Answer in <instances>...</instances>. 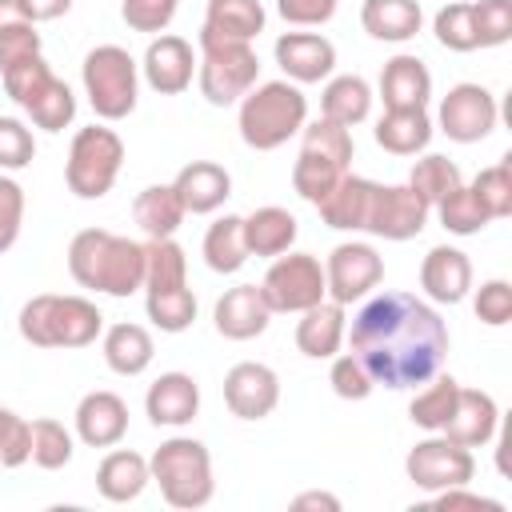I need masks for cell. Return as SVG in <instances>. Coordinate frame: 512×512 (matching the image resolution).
<instances>
[{"label":"cell","instance_id":"1","mask_svg":"<svg viewBox=\"0 0 512 512\" xmlns=\"http://www.w3.org/2000/svg\"><path fill=\"white\" fill-rule=\"evenodd\" d=\"M368 376L384 388H416L444 368L448 324L440 312L412 292L364 296L352 328L344 332Z\"/></svg>","mask_w":512,"mask_h":512},{"label":"cell","instance_id":"2","mask_svg":"<svg viewBox=\"0 0 512 512\" xmlns=\"http://www.w3.org/2000/svg\"><path fill=\"white\" fill-rule=\"evenodd\" d=\"M68 272L80 288L104 296H132L144 288V244L108 228H84L68 244Z\"/></svg>","mask_w":512,"mask_h":512},{"label":"cell","instance_id":"3","mask_svg":"<svg viewBox=\"0 0 512 512\" xmlns=\"http://www.w3.org/2000/svg\"><path fill=\"white\" fill-rule=\"evenodd\" d=\"M304 124H308V96L292 80H264L240 96L236 128L240 140L256 152H272L288 144Z\"/></svg>","mask_w":512,"mask_h":512},{"label":"cell","instance_id":"4","mask_svg":"<svg viewBox=\"0 0 512 512\" xmlns=\"http://www.w3.org/2000/svg\"><path fill=\"white\" fill-rule=\"evenodd\" d=\"M20 336L32 348H88L104 332V316L88 296H32L20 316Z\"/></svg>","mask_w":512,"mask_h":512},{"label":"cell","instance_id":"5","mask_svg":"<svg viewBox=\"0 0 512 512\" xmlns=\"http://www.w3.org/2000/svg\"><path fill=\"white\" fill-rule=\"evenodd\" d=\"M352 156H356V144H352V132L344 124H332V120H312L300 128V152H296V164H292V188L300 200L308 204H320L336 180L344 172H352Z\"/></svg>","mask_w":512,"mask_h":512},{"label":"cell","instance_id":"6","mask_svg":"<svg viewBox=\"0 0 512 512\" xmlns=\"http://www.w3.org/2000/svg\"><path fill=\"white\" fill-rule=\"evenodd\" d=\"M148 472L152 480L160 484V496L172 504V508H204L216 492V480H212V456L200 440L192 436H172L164 440L152 460H148Z\"/></svg>","mask_w":512,"mask_h":512},{"label":"cell","instance_id":"7","mask_svg":"<svg viewBox=\"0 0 512 512\" xmlns=\"http://www.w3.org/2000/svg\"><path fill=\"white\" fill-rule=\"evenodd\" d=\"M84 96L100 120H124L140 100V64L120 44H96L80 64Z\"/></svg>","mask_w":512,"mask_h":512},{"label":"cell","instance_id":"8","mask_svg":"<svg viewBox=\"0 0 512 512\" xmlns=\"http://www.w3.org/2000/svg\"><path fill=\"white\" fill-rule=\"evenodd\" d=\"M124 168V140L108 124H88L72 136L68 160H64V184L80 200H100L112 192L116 176Z\"/></svg>","mask_w":512,"mask_h":512},{"label":"cell","instance_id":"9","mask_svg":"<svg viewBox=\"0 0 512 512\" xmlns=\"http://www.w3.org/2000/svg\"><path fill=\"white\" fill-rule=\"evenodd\" d=\"M196 84L200 96L216 108L240 104V96L260 84V60L252 44L236 40H200V60H196Z\"/></svg>","mask_w":512,"mask_h":512},{"label":"cell","instance_id":"10","mask_svg":"<svg viewBox=\"0 0 512 512\" xmlns=\"http://www.w3.org/2000/svg\"><path fill=\"white\" fill-rule=\"evenodd\" d=\"M260 296L272 312H304L312 304H320L328 296L324 288V264L312 252H280L272 256L264 280H260Z\"/></svg>","mask_w":512,"mask_h":512},{"label":"cell","instance_id":"11","mask_svg":"<svg viewBox=\"0 0 512 512\" xmlns=\"http://www.w3.org/2000/svg\"><path fill=\"white\" fill-rule=\"evenodd\" d=\"M404 472L420 492H444V488L468 484L476 476V456H472V448H464L440 432H428L424 440H416L408 448Z\"/></svg>","mask_w":512,"mask_h":512},{"label":"cell","instance_id":"12","mask_svg":"<svg viewBox=\"0 0 512 512\" xmlns=\"http://www.w3.org/2000/svg\"><path fill=\"white\" fill-rule=\"evenodd\" d=\"M384 280V260L372 244L364 240H344L328 252L324 260V288H328V300L336 304H356L364 296H372Z\"/></svg>","mask_w":512,"mask_h":512},{"label":"cell","instance_id":"13","mask_svg":"<svg viewBox=\"0 0 512 512\" xmlns=\"http://www.w3.org/2000/svg\"><path fill=\"white\" fill-rule=\"evenodd\" d=\"M496 120H500V104L496 96L484 88V84H452L448 96L440 100V112H436V124L448 140L456 144H480L496 132Z\"/></svg>","mask_w":512,"mask_h":512},{"label":"cell","instance_id":"14","mask_svg":"<svg viewBox=\"0 0 512 512\" xmlns=\"http://www.w3.org/2000/svg\"><path fill=\"white\" fill-rule=\"evenodd\" d=\"M428 216H432V208L408 184H376L364 232L380 236V240H412L424 232Z\"/></svg>","mask_w":512,"mask_h":512},{"label":"cell","instance_id":"15","mask_svg":"<svg viewBox=\"0 0 512 512\" xmlns=\"http://www.w3.org/2000/svg\"><path fill=\"white\" fill-rule=\"evenodd\" d=\"M224 404L240 420H264L280 404V376L260 360H240L224 372Z\"/></svg>","mask_w":512,"mask_h":512},{"label":"cell","instance_id":"16","mask_svg":"<svg viewBox=\"0 0 512 512\" xmlns=\"http://www.w3.org/2000/svg\"><path fill=\"white\" fill-rule=\"evenodd\" d=\"M140 76L152 92L160 96H180L192 76H196V52L184 36H172V32H160L148 40L144 48V60H140Z\"/></svg>","mask_w":512,"mask_h":512},{"label":"cell","instance_id":"17","mask_svg":"<svg viewBox=\"0 0 512 512\" xmlns=\"http://www.w3.org/2000/svg\"><path fill=\"white\" fill-rule=\"evenodd\" d=\"M272 52L284 80L292 84H320L336 68V44L320 32H284Z\"/></svg>","mask_w":512,"mask_h":512},{"label":"cell","instance_id":"18","mask_svg":"<svg viewBox=\"0 0 512 512\" xmlns=\"http://www.w3.org/2000/svg\"><path fill=\"white\" fill-rule=\"evenodd\" d=\"M72 420H76V440L88 448H116L128 436V404L108 388L84 392Z\"/></svg>","mask_w":512,"mask_h":512},{"label":"cell","instance_id":"19","mask_svg":"<svg viewBox=\"0 0 512 512\" xmlns=\"http://www.w3.org/2000/svg\"><path fill=\"white\" fill-rule=\"evenodd\" d=\"M144 412L156 428H184L200 412V384L188 372H160L144 392Z\"/></svg>","mask_w":512,"mask_h":512},{"label":"cell","instance_id":"20","mask_svg":"<svg viewBox=\"0 0 512 512\" xmlns=\"http://www.w3.org/2000/svg\"><path fill=\"white\" fill-rule=\"evenodd\" d=\"M496 428H500V408H496V400H492L488 392H480V388H464V384H460L456 404H452V412H448L440 436H448V440H456V444H464V448H484V444H492Z\"/></svg>","mask_w":512,"mask_h":512},{"label":"cell","instance_id":"21","mask_svg":"<svg viewBox=\"0 0 512 512\" xmlns=\"http://www.w3.org/2000/svg\"><path fill=\"white\" fill-rule=\"evenodd\" d=\"M420 288L432 304H460L472 288V260L452 244L428 248L420 260Z\"/></svg>","mask_w":512,"mask_h":512},{"label":"cell","instance_id":"22","mask_svg":"<svg viewBox=\"0 0 512 512\" xmlns=\"http://www.w3.org/2000/svg\"><path fill=\"white\" fill-rule=\"evenodd\" d=\"M212 320H216V332L224 340H256L268 320H272V308L264 304L260 296V284H236L228 288L216 308H212Z\"/></svg>","mask_w":512,"mask_h":512},{"label":"cell","instance_id":"23","mask_svg":"<svg viewBox=\"0 0 512 512\" xmlns=\"http://www.w3.org/2000/svg\"><path fill=\"white\" fill-rule=\"evenodd\" d=\"M172 188H176L188 216H208V212L224 208V200L232 196V176L216 160H192L176 172Z\"/></svg>","mask_w":512,"mask_h":512},{"label":"cell","instance_id":"24","mask_svg":"<svg viewBox=\"0 0 512 512\" xmlns=\"http://www.w3.org/2000/svg\"><path fill=\"white\" fill-rule=\"evenodd\" d=\"M372 196H376V180L356 176V172H344V176L336 180V188L316 204V212H320V220H324L328 228L364 232L368 212H372Z\"/></svg>","mask_w":512,"mask_h":512},{"label":"cell","instance_id":"25","mask_svg":"<svg viewBox=\"0 0 512 512\" xmlns=\"http://www.w3.org/2000/svg\"><path fill=\"white\" fill-rule=\"evenodd\" d=\"M344 332H348L344 304L324 296L320 304L300 312V320H296V348L308 360H332L340 352V344H344Z\"/></svg>","mask_w":512,"mask_h":512},{"label":"cell","instance_id":"26","mask_svg":"<svg viewBox=\"0 0 512 512\" xmlns=\"http://www.w3.org/2000/svg\"><path fill=\"white\" fill-rule=\"evenodd\" d=\"M380 100L384 108H428L432 100V72L420 56H392L380 72Z\"/></svg>","mask_w":512,"mask_h":512},{"label":"cell","instance_id":"27","mask_svg":"<svg viewBox=\"0 0 512 512\" xmlns=\"http://www.w3.org/2000/svg\"><path fill=\"white\" fill-rule=\"evenodd\" d=\"M264 4L260 0H208L200 40H236L252 44L264 32Z\"/></svg>","mask_w":512,"mask_h":512},{"label":"cell","instance_id":"28","mask_svg":"<svg viewBox=\"0 0 512 512\" xmlns=\"http://www.w3.org/2000/svg\"><path fill=\"white\" fill-rule=\"evenodd\" d=\"M148 480H152L148 460L140 452H132V448H112L96 464V492L108 504H132L148 488Z\"/></svg>","mask_w":512,"mask_h":512},{"label":"cell","instance_id":"29","mask_svg":"<svg viewBox=\"0 0 512 512\" xmlns=\"http://www.w3.org/2000/svg\"><path fill=\"white\" fill-rule=\"evenodd\" d=\"M372 136L392 156H420L432 140V116L428 108H384Z\"/></svg>","mask_w":512,"mask_h":512},{"label":"cell","instance_id":"30","mask_svg":"<svg viewBox=\"0 0 512 512\" xmlns=\"http://www.w3.org/2000/svg\"><path fill=\"white\" fill-rule=\"evenodd\" d=\"M100 352H104V364L116 372V376H140L152 356H156V344H152V332L144 324H112L100 332Z\"/></svg>","mask_w":512,"mask_h":512},{"label":"cell","instance_id":"31","mask_svg":"<svg viewBox=\"0 0 512 512\" xmlns=\"http://www.w3.org/2000/svg\"><path fill=\"white\" fill-rule=\"evenodd\" d=\"M296 236H300V224H296V216L288 212V208H280V204H264V208H256V212H248L244 216V244H248V256H280V252H288L292 244H296Z\"/></svg>","mask_w":512,"mask_h":512},{"label":"cell","instance_id":"32","mask_svg":"<svg viewBox=\"0 0 512 512\" xmlns=\"http://www.w3.org/2000/svg\"><path fill=\"white\" fill-rule=\"evenodd\" d=\"M360 24L372 40L404 44L420 32L424 12H420V0H364L360 4Z\"/></svg>","mask_w":512,"mask_h":512},{"label":"cell","instance_id":"33","mask_svg":"<svg viewBox=\"0 0 512 512\" xmlns=\"http://www.w3.org/2000/svg\"><path fill=\"white\" fill-rule=\"evenodd\" d=\"M372 112V84L364 76H328L324 92H320V116L344 128L364 124Z\"/></svg>","mask_w":512,"mask_h":512},{"label":"cell","instance_id":"34","mask_svg":"<svg viewBox=\"0 0 512 512\" xmlns=\"http://www.w3.org/2000/svg\"><path fill=\"white\" fill-rule=\"evenodd\" d=\"M184 204L176 196L172 184H148L136 200H132V220L140 224V232L148 240H160V236H176V228L184 224Z\"/></svg>","mask_w":512,"mask_h":512},{"label":"cell","instance_id":"35","mask_svg":"<svg viewBox=\"0 0 512 512\" xmlns=\"http://www.w3.org/2000/svg\"><path fill=\"white\" fill-rule=\"evenodd\" d=\"M248 260V244H244V216H220L216 224H208L204 232V264L220 276L240 272Z\"/></svg>","mask_w":512,"mask_h":512},{"label":"cell","instance_id":"36","mask_svg":"<svg viewBox=\"0 0 512 512\" xmlns=\"http://www.w3.org/2000/svg\"><path fill=\"white\" fill-rule=\"evenodd\" d=\"M180 284H188V256L176 244V236L144 240V292L180 288Z\"/></svg>","mask_w":512,"mask_h":512},{"label":"cell","instance_id":"37","mask_svg":"<svg viewBox=\"0 0 512 512\" xmlns=\"http://www.w3.org/2000/svg\"><path fill=\"white\" fill-rule=\"evenodd\" d=\"M456 392H460V380L436 372V376L424 380L420 392L412 396V404H408V420H412L416 428H424V432H440L444 420H448V412H452V404H456Z\"/></svg>","mask_w":512,"mask_h":512},{"label":"cell","instance_id":"38","mask_svg":"<svg viewBox=\"0 0 512 512\" xmlns=\"http://www.w3.org/2000/svg\"><path fill=\"white\" fill-rule=\"evenodd\" d=\"M464 184V176H460V168L448 160V156H436V152H428V156H420L416 164H412V172H408V188L428 204V208H436L452 188H460Z\"/></svg>","mask_w":512,"mask_h":512},{"label":"cell","instance_id":"39","mask_svg":"<svg viewBox=\"0 0 512 512\" xmlns=\"http://www.w3.org/2000/svg\"><path fill=\"white\" fill-rule=\"evenodd\" d=\"M144 312L160 332H184L196 320V292L188 284L180 288H160V292H144Z\"/></svg>","mask_w":512,"mask_h":512},{"label":"cell","instance_id":"40","mask_svg":"<svg viewBox=\"0 0 512 512\" xmlns=\"http://www.w3.org/2000/svg\"><path fill=\"white\" fill-rule=\"evenodd\" d=\"M72 452H76V436L60 420H52V416L32 420V464L36 468L60 472L72 464Z\"/></svg>","mask_w":512,"mask_h":512},{"label":"cell","instance_id":"41","mask_svg":"<svg viewBox=\"0 0 512 512\" xmlns=\"http://www.w3.org/2000/svg\"><path fill=\"white\" fill-rule=\"evenodd\" d=\"M24 112H28V120H32L36 128H44V132H64V128L76 120V96H72V88H68L60 76H52V80L40 88V96H36Z\"/></svg>","mask_w":512,"mask_h":512},{"label":"cell","instance_id":"42","mask_svg":"<svg viewBox=\"0 0 512 512\" xmlns=\"http://www.w3.org/2000/svg\"><path fill=\"white\" fill-rule=\"evenodd\" d=\"M436 216H440V224H444L452 236H476L480 228H488V224H492V216L480 208V200L472 196V188H468V184L452 188V192L436 204Z\"/></svg>","mask_w":512,"mask_h":512},{"label":"cell","instance_id":"43","mask_svg":"<svg viewBox=\"0 0 512 512\" xmlns=\"http://www.w3.org/2000/svg\"><path fill=\"white\" fill-rule=\"evenodd\" d=\"M468 188H472V196L480 200V208H484L492 220L512 216V164H508V160L480 168Z\"/></svg>","mask_w":512,"mask_h":512},{"label":"cell","instance_id":"44","mask_svg":"<svg viewBox=\"0 0 512 512\" xmlns=\"http://www.w3.org/2000/svg\"><path fill=\"white\" fill-rule=\"evenodd\" d=\"M432 32H436L440 48H448V52H476L480 48L476 44V24H472V4H464V0L444 4L432 20Z\"/></svg>","mask_w":512,"mask_h":512},{"label":"cell","instance_id":"45","mask_svg":"<svg viewBox=\"0 0 512 512\" xmlns=\"http://www.w3.org/2000/svg\"><path fill=\"white\" fill-rule=\"evenodd\" d=\"M56 72L48 68V60H44V52L40 56H28V60H20V64H12V68H4L0 72V80H4V92L20 104V108H28L36 96H40V88L52 80Z\"/></svg>","mask_w":512,"mask_h":512},{"label":"cell","instance_id":"46","mask_svg":"<svg viewBox=\"0 0 512 512\" xmlns=\"http://www.w3.org/2000/svg\"><path fill=\"white\" fill-rule=\"evenodd\" d=\"M472 24L480 48H500L512 40V0H472Z\"/></svg>","mask_w":512,"mask_h":512},{"label":"cell","instance_id":"47","mask_svg":"<svg viewBox=\"0 0 512 512\" xmlns=\"http://www.w3.org/2000/svg\"><path fill=\"white\" fill-rule=\"evenodd\" d=\"M36 156V136L20 116H0V172H20Z\"/></svg>","mask_w":512,"mask_h":512},{"label":"cell","instance_id":"48","mask_svg":"<svg viewBox=\"0 0 512 512\" xmlns=\"http://www.w3.org/2000/svg\"><path fill=\"white\" fill-rule=\"evenodd\" d=\"M328 384L340 400H368L376 380L368 376V368L360 364L356 352H344V356H332V368H328Z\"/></svg>","mask_w":512,"mask_h":512},{"label":"cell","instance_id":"49","mask_svg":"<svg viewBox=\"0 0 512 512\" xmlns=\"http://www.w3.org/2000/svg\"><path fill=\"white\" fill-rule=\"evenodd\" d=\"M176 8H180V0H120L124 24L132 32H152V36H160L172 24Z\"/></svg>","mask_w":512,"mask_h":512},{"label":"cell","instance_id":"50","mask_svg":"<svg viewBox=\"0 0 512 512\" xmlns=\"http://www.w3.org/2000/svg\"><path fill=\"white\" fill-rule=\"evenodd\" d=\"M476 320H484L488 328H504L512 320V284L508 280H484L476 288Z\"/></svg>","mask_w":512,"mask_h":512},{"label":"cell","instance_id":"51","mask_svg":"<svg viewBox=\"0 0 512 512\" xmlns=\"http://www.w3.org/2000/svg\"><path fill=\"white\" fill-rule=\"evenodd\" d=\"M40 48H44V40H40L36 24H28V20L4 24L0 28V72L20 64V60H28V56H40Z\"/></svg>","mask_w":512,"mask_h":512},{"label":"cell","instance_id":"52","mask_svg":"<svg viewBox=\"0 0 512 512\" xmlns=\"http://www.w3.org/2000/svg\"><path fill=\"white\" fill-rule=\"evenodd\" d=\"M20 224H24V188L0 172V252H8L20 240Z\"/></svg>","mask_w":512,"mask_h":512},{"label":"cell","instance_id":"53","mask_svg":"<svg viewBox=\"0 0 512 512\" xmlns=\"http://www.w3.org/2000/svg\"><path fill=\"white\" fill-rule=\"evenodd\" d=\"M336 8H340V0H276V12L292 28H320L336 16Z\"/></svg>","mask_w":512,"mask_h":512},{"label":"cell","instance_id":"54","mask_svg":"<svg viewBox=\"0 0 512 512\" xmlns=\"http://www.w3.org/2000/svg\"><path fill=\"white\" fill-rule=\"evenodd\" d=\"M432 508H440V512H460V508H476V512H504V504H500V500L480 496V492H468V484H456V488L432 492Z\"/></svg>","mask_w":512,"mask_h":512},{"label":"cell","instance_id":"55","mask_svg":"<svg viewBox=\"0 0 512 512\" xmlns=\"http://www.w3.org/2000/svg\"><path fill=\"white\" fill-rule=\"evenodd\" d=\"M28 460H32V424L20 416L16 428H12V436H8V444H4V452H0V464L4 468H20Z\"/></svg>","mask_w":512,"mask_h":512},{"label":"cell","instance_id":"56","mask_svg":"<svg viewBox=\"0 0 512 512\" xmlns=\"http://www.w3.org/2000/svg\"><path fill=\"white\" fill-rule=\"evenodd\" d=\"M20 8H24V20L44 24V20H60L72 8V0H20Z\"/></svg>","mask_w":512,"mask_h":512},{"label":"cell","instance_id":"57","mask_svg":"<svg viewBox=\"0 0 512 512\" xmlns=\"http://www.w3.org/2000/svg\"><path fill=\"white\" fill-rule=\"evenodd\" d=\"M292 508L296 512H340V496H332V492H300V496H292Z\"/></svg>","mask_w":512,"mask_h":512},{"label":"cell","instance_id":"58","mask_svg":"<svg viewBox=\"0 0 512 512\" xmlns=\"http://www.w3.org/2000/svg\"><path fill=\"white\" fill-rule=\"evenodd\" d=\"M24 20V8H20V0H0V28L4 24H20ZM32 24V20H28Z\"/></svg>","mask_w":512,"mask_h":512},{"label":"cell","instance_id":"59","mask_svg":"<svg viewBox=\"0 0 512 512\" xmlns=\"http://www.w3.org/2000/svg\"><path fill=\"white\" fill-rule=\"evenodd\" d=\"M16 420H20V416L0 404V452H4V444H8V436H12V428H16Z\"/></svg>","mask_w":512,"mask_h":512}]
</instances>
